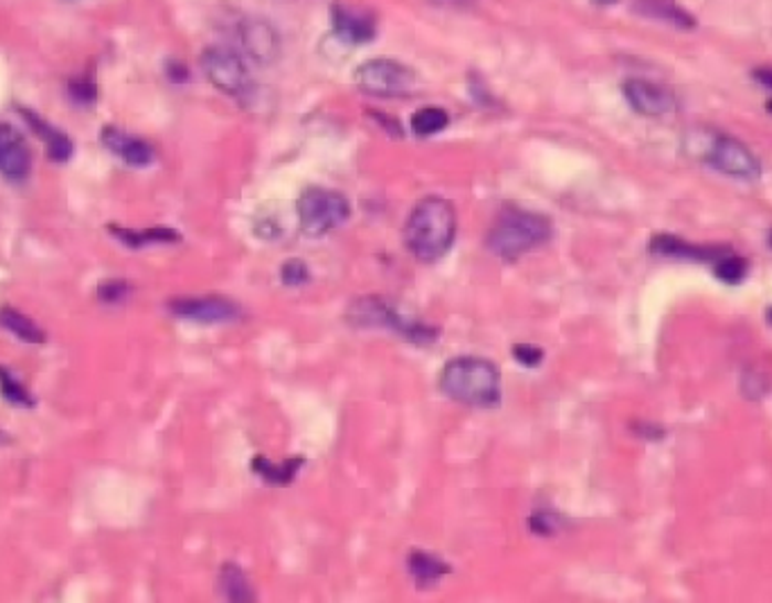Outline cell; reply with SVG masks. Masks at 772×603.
Returning <instances> with one entry per match:
<instances>
[{"label":"cell","mask_w":772,"mask_h":603,"mask_svg":"<svg viewBox=\"0 0 772 603\" xmlns=\"http://www.w3.org/2000/svg\"><path fill=\"white\" fill-rule=\"evenodd\" d=\"M404 244L421 263L441 261L456 237V211L445 197H423L404 224Z\"/></svg>","instance_id":"1"},{"label":"cell","mask_w":772,"mask_h":603,"mask_svg":"<svg viewBox=\"0 0 772 603\" xmlns=\"http://www.w3.org/2000/svg\"><path fill=\"white\" fill-rule=\"evenodd\" d=\"M438 389L461 405L493 410L501 402V371L486 358H452L438 375Z\"/></svg>","instance_id":"2"},{"label":"cell","mask_w":772,"mask_h":603,"mask_svg":"<svg viewBox=\"0 0 772 603\" xmlns=\"http://www.w3.org/2000/svg\"><path fill=\"white\" fill-rule=\"evenodd\" d=\"M553 235V224L547 215L506 207L493 222L486 246L490 254L506 263L520 261L529 251L547 244Z\"/></svg>","instance_id":"3"},{"label":"cell","mask_w":772,"mask_h":603,"mask_svg":"<svg viewBox=\"0 0 772 603\" xmlns=\"http://www.w3.org/2000/svg\"><path fill=\"white\" fill-rule=\"evenodd\" d=\"M296 213H298L300 229L307 235L321 237V235L339 229L341 224H346L352 211H350L346 194L330 190V188L313 186V188H305L300 192V197L296 201Z\"/></svg>","instance_id":"4"},{"label":"cell","mask_w":772,"mask_h":603,"mask_svg":"<svg viewBox=\"0 0 772 603\" xmlns=\"http://www.w3.org/2000/svg\"><path fill=\"white\" fill-rule=\"evenodd\" d=\"M348 321L355 328H389L395 330L398 335L406 337L414 343H430L436 339V330L425 324H416L404 319L389 300L380 296H364L357 298L355 304L348 308Z\"/></svg>","instance_id":"5"},{"label":"cell","mask_w":772,"mask_h":603,"mask_svg":"<svg viewBox=\"0 0 772 603\" xmlns=\"http://www.w3.org/2000/svg\"><path fill=\"white\" fill-rule=\"evenodd\" d=\"M357 86L382 97L404 95L414 88L416 75L409 66L395 62V60H369L357 68Z\"/></svg>","instance_id":"6"},{"label":"cell","mask_w":772,"mask_h":603,"mask_svg":"<svg viewBox=\"0 0 772 603\" xmlns=\"http://www.w3.org/2000/svg\"><path fill=\"white\" fill-rule=\"evenodd\" d=\"M201 66L211 84L226 95H242L251 86V73L246 62L229 47L213 45L203 50Z\"/></svg>","instance_id":"7"},{"label":"cell","mask_w":772,"mask_h":603,"mask_svg":"<svg viewBox=\"0 0 772 603\" xmlns=\"http://www.w3.org/2000/svg\"><path fill=\"white\" fill-rule=\"evenodd\" d=\"M705 159L713 170L723 172L728 177H734V179L757 181L761 177L759 159L750 152V149L741 140L730 138V136H716L707 147Z\"/></svg>","instance_id":"8"},{"label":"cell","mask_w":772,"mask_h":603,"mask_svg":"<svg viewBox=\"0 0 772 603\" xmlns=\"http://www.w3.org/2000/svg\"><path fill=\"white\" fill-rule=\"evenodd\" d=\"M170 313L194 324H231L240 319V308L222 296H181L168 304Z\"/></svg>","instance_id":"9"},{"label":"cell","mask_w":772,"mask_h":603,"mask_svg":"<svg viewBox=\"0 0 772 603\" xmlns=\"http://www.w3.org/2000/svg\"><path fill=\"white\" fill-rule=\"evenodd\" d=\"M32 172V152L23 134L10 125L0 123V174L8 181L21 183Z\"/></svg>","instance_id":"10"},{"label":"cell","mask_w":772,"mask_h":603,"mask_svg":"<svg viewBox=\"0 0 772 603\" xmlns=\"http://www.w3.org/2000/svg\"><path fill=\"white\" fill-rule=\"evenodd\" d=\"M240 43L246 57L257 64H272L281 55V36L263 19H244L240 23Z\"/></svg>","instance_id":"11"},{"label":"cell","mask_w":772,"mask_h":603,"mask_svg":"<svg viewBox=\"0 0 772 603\" xmlns=\"http://www.w3.org/2000/svg\"><path fill=\"white\" fill-rule=\"evenodd\" d=\"M624 95L637 114L648 116V118L664 116L668 112H674V107H676V99H674L671 91H666L664 86L646 82V80H628L624 84Z\"/></svg>","instance_id":"12"},{"label":"cell","mask_w":772,"mask_h":603,"mask_svg":"<svg viewBox=\"0 0 772 603\" xmlns=\"http://www.w3.org/2000/svg\"><path fill=\"white\" fill-rule=\"evenodd\" d=\"M99 138H102V142H105L107 149H112L118 159H123L131 168H147L154 161V149L145 140H140V138H136V136H131L114 125L102 129Z\"/></svg>","instance_id":"13"},{"label":"cell","mask_w":772,"mask_h":603,"mask_svg":"<svg viewBox=\"0 0 772 603\" xmlns=\"http://www.w3.org/2000/svg\"><path fill=\"white\" fill-rule=\"evenodd\" d=\"M651 251L653 254L666 256V258H687V261H702V263L718 261L720 256H726V248L689 244L671 233H657L651 240Z\"/></svg>","instance_id":"14"},{"label":"cell","mask_w":772,"mask_h":603,"mask_svg":"<svg viewBox=\"0 0 772 603\" xmlns=\"http://www.w3.org/2000/svg\"><path fill=\"white\" fill-rule=\"evenodd\" d=\"M330 17L337 36L348 43H367L376 36V21L364 12L337 3L330 8Z\"/></svg>","instance_id":"15"},{"label":"cell","mask_w":772,"mask_h":603,"mask_svg":"<svg viewBox=\"0 0 772 603\" xmlns=\"http://www.w3.org/2000/svg\"><path fill=\"white\" fill-rule=\"evenodd\" d=\"M21 114L28 120V125L39 134V138L45 142L50 159L57 161V163H66L73 157V142L64 131H60L57 127L45 123L43 118H39L36 114H32L28 109H21Z\"/></svg>","instance_id":"16"},{"label":"cell","mask_w":772,"mask_h":603,"mask_svg":"<svg viewBox=\"0 0 772 603\" xmlns=\"http://www.w3.org/2000/svg\"><path fill=\"white\" fill-rule=\"evenodd\" d=\"M635 12L653 21L671 23L680 30H689L696 25L694 17L687 10H683L676 0H635Z\"/></svg>","instance_id":"17"},{"label":"cell","mask_w":772,"mask_h":603,"mask_svg":"<svg viewBox=\"0 0 772 603\" xmlns=\"http://www.w3.org/2000/svg\"><path fill=\"white\" fill-rule=\"evenodd\" d=\"M409 572L419 581L421 588H430L438 583L445 574H450L452 568L443 559L425 554V551H414V554L409 557Z\"/></svg>","instance_id":"18"},{"label":"cell","mask_w":772,"mask_h":603,"mask_svg":"<svg viewBox=\"0 0 772 603\" xmlns=\"http://www.w3.org/2000/svg\"><path fill=\"white\" fill-rule=\"evenodd\" d=\"M0 328L12 332L14 337H19L21 341H28V343H45V332L30 319L25 317L23 313L6 306V308H0Z\"/></svg>","instance_id":"19"},{"label":"cell","mask_w":772,"mask_h":603,"mask_svg":"<svg viewBox=\"0 0 772 603\" xmlns=\"http://www.w3.org/2000/svg\"><path fill=\"white\" fill-rule=\"evenodd\" d=\"M112 233L125 242L131 248H140L147 244H157V242H179L181 235L172 229H147V231H131V229H118L112 226Z\"/></svg>","instance_id":"20"},{"label":"cell","mask_w":772,"mask_h":603,"mask_svg":"<svg viewBox=\"0 0 772 603\" xmlns=\"http://www.w3.org/2000/svg\"><path fill=\"white\" fill-rule=\"evenodd\" d=\"M220 585H222V594L229 601H253V588L246 574L235 563H226L222 568Z\"/></svg>","instance_id":"21"},{"label":"cell","mask_w":772,"mask_h":603,"mask_svg":"<svg viewBox=\"0 0 772 603\" xmlns=\"http://www.w3.org/2000/svg\"><path fill=\"white\" fill-rule=\"evenodd\" d=\"M300 464H303V459H287L285 464L276 466L267 457H255L253 459V473L265 477L269 484L283 486V484H289L296 477Z\"/></svg>","instance_id":"22"},{"label":"cell","mask_w":772,"mask_h":603,"mask_svg":"<svg viewBox=\"0 0 772 603\" xmlns=\"http://www.w3.org/2000/svg\"><path fill=\"white\" fill-rule=\"evenodd\" d=\"M450 125V114L443 107H423L419 109L414 116H411V129H414L416 136H434L438 131H443Z\"/></svg>","instance_id":"23"},{"label":"cell","mask_w":772,"mask_h":603,"mask_svg":"<svg viewBox=\"0 0 772 603\" xmlns=\"http://www.w3.org/2000/svg\"><path fill=\"white\" fill-rule=\"evenodd\" d=\"M750 265L745 258L737 254H726L716 261V278L723 281L726 285H739L748 276Z\"/></svg>","instance_id":"24"},{"label":"cell","mask_w":772,"mask_h":603,"mask_svg":"<svg viewBox=\"0 0 772 603\" xmlns=\"http://www.w3.org/2000/svg\"><path fill=\"white\" fill-rule=\"evenodd\" d=\"M0 391H3L6 400L12 402V405H19V408H32L34 405V398L25 391V387L12 375L8 373L3 367H0Z\"/></svg>","instance_id":"25"},{"label":"cell","mask_w":772,"mask_h":603,"mask_svg":"<svg viewBox=\"0 0 772 603\" xmlns=\"http://www.w3.org/2000/svg\"><path fill=\"white\" fill-rule=\"evenodd\" d=\"M281 278L287 287H300L305 285L307 281H310V269H307V265L303 261H287L281 269Z\"/></svg>","instance_id":"26"},{"label":"cell","mask_w":772,"mask_h":603,"mask_svg":"<svg viewBox=\"0 0 772 603\" xmlns=\"http://www.w3.org/2000/svg\"><path fill=\"white\" fill-rule=\"evenodd\" d=\"M97 296L102 304H109V306L123 304V300L129 296V285L125 281H109L105 285H99Z\"/></svg>","instance_id":"27"},{"label":"cell","mask_w":772,"mask_h":603,"mask_svg":"<svg viewBox=\"0 0 772 603\" xmlns=\"http://www.w3.org/2000/svg\"><path fill=\"white\" fill-rule=\"evenodd\" d=\"M68 91H71V97L75 99L77 105H93L95 97H97V88H95V84L88 77L73 80Z\"/></svg>","instance_id":"28"},{"label":"cell","mask_w":772,"mask_h":603,"mask_svg":"<svg viewBox=\"0 0 772 603\" xmlns=\"http://www.w3.org/2000/svg\"><path fill=\"white\" fill-rule=\"evenodd\" d=\"M512 358L518 360L522 367L531 369V367H540V362L544 360V353L540 348L536 346H529V343H518L512 348Z\"/></svg>","instance_id":"29"},{"label":"cell","mask_w":772,"mask_h":603,"mask_svg":"<svg viewBox=\"0 0 772 603\" xmlns=\"http://www.w3.org/2000/svg\"><path fill=\"white\" fill-rule=\"evenodd\" d=\"M529 529L540 536H556L560 529V520L553 514H536L529 518Z\"/></svg>","instance_id":"30"},{"label":"cell","mask_w":772,"mask_h":603,"mask_svg":"<svg viewBox=\"0 0 772 603\" xmlns=\"http://www.w3.org/2000/svg\"><path fill=\"white\" fill-rule=\"evenodd\" d=\"M754 80L759 84H763L765 88H772V68H759L754 71Z\"/></svg>","instance_id":"31"},{"label":"cell","mask_w":772,"mask_h":603,"mask_svg":"<svg viewBox=\"0 0 772 603\" xmlns=\"http://www.w3.org/2000/svg\"><path fill=\"white\" fill-rule=\"evenodd\" d=\"M438 3H443V6H454V8H458V6H470V3H473V0H438Z\"/></svg>","instance_id":"32"},{"label":"cell","mask_w":772,"mask_h":603,"mask_svg":"<svg viewBox=\"0 0 772 603\" xmlns=\"http://www.w3.org/2000/svg\"><path fill=\"white\" fill-rule=\"evenodd\" d=\"M592 3H594V6H599V8H607V6L620 3V0H592Z\"/></svg>","instance_id":"33"},{"label":"cell","mask_w":772,"mask_h":603,"mask_svg":"<svg viewBox=\"0 0 772 603\" xmlns=\"http://www.w3.org/2000/svg\"><path fill=\"white\" fill-rule=\"evenodd\" d=\"M768 321H770V324H772V306H770V308H768Z\"/></svg>","instance_id":"34"},{"label":"cell","mask_w":772,"mask_h":603,"mask_svg":"<svg viewBox=\"0 0 772 603\" xmlns=\"http://www.w3.org/2000/svg\"><path fill=\"white\" fill-rule=\"evenodd\" d=\"M768 112L772 114V99H770V103H768Z\"/></svg>","instance_id":"35"},{"label":"cell","mask_w":772,"mask_h":603,"mask_svg":"<svg viewBox=\"0 0 772 603\" xmlns=\"http://www.w3.org/2000/svg\"><path fill=\"white\" fill-rule=\"evenodd\" d=\"M768 242H770V246H772V231H770V237H768Z\"/></svg>","instance_id":"36"}]
</instances>
